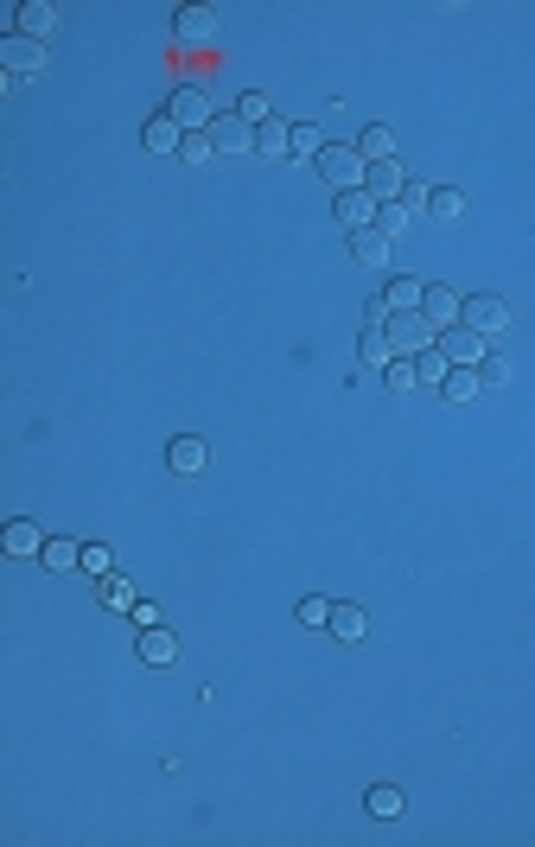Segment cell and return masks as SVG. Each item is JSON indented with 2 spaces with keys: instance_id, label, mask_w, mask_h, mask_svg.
I'll return each instance as SVG.
<instances>
[{
  "instance_id": "6da1fadb",
  "label": "cell",
  "mask_w": 535,
  "mask_h": 847,
  "mask_svg": "<svg viewBox=\"0 0 535 847\" xmlns=\"http://www.w3.org/2000/svg\"><path fill=\"white\" fill-rule=\"evenodd\" d=\"M313 172L332 185V192H364V153H357V147H338V141H332V147L313 160Z\"/></svg>"
},
{
  "instance_id": "7a4b0ae2",
  "label": "cell",
  "mask_w": 535,
  "mask_h": 847,
  "mask_svg": "<svg viewBox=\"0 0 535 847\" xmlns=\"http://www.w3.org/2000/svg\"><path fill=\"white\" fill-rule=\"evenodd\" d=\"M166 121H179L185 134H204V128L217 121V115H211V96H204L198 83H179V90L166 96Z\"/></svg>"
},
{
  "instance_id": "3957f363",
  "label": "cell",
  "mask_w": 535,
  "mask_h": 847,
  "mask_svg": "<svg viewBox=\"0 0 535 847\" xmlns=\"http://www.w3.org/2000/svg\"><path fill=\"white\" fill-rule=\"evenodd\" d=\"M389 344H395V357H421V351H434V325H427V313H389Z\"/></svg>"
},
{
  "instance_id": "277c9868",
  "label": "cell",
  "mask_w": 535,
  "mask_h": 847,
  "mask_svg": "<svg viewBox=\"0 0 535 847\" xmlns=\"http://www.w3.org/2000/svg\"><path fill=\"white\" fill-rule=\"evenodd\" d=\"M459 325H472L478 338H497V332L510 325V306L497 300V293H472V300L459 306Z\"/></svg>"
},
{
  "instance_id": "5b68a950",
  "label": "cell",
  "mask_w": 535,
  "mask_h": 847,
  "mask_svg": "<svg viewBox=\"0 0 535 847\" xmlns=\"http://www.w3.org/2000/svg\"><path fill=\"white\" fill-rule=\"evenodd\" d=\"M440 357L453 363V370H478V363H485V338H478L472 325H446V332H440Z\"/></svg>"
},
{
  "instance_id": "8992f818",
  "label": "cell",
  "mask_w": 535,
  "mask_h": 847,
  "mask_svg": "<svg viewBox=\"0 0 535 847\" xmlns=\"http://www.w3.org/2000/svg\"><path fill=\"white\" fill-rule=\"evenodd\" d=\"M0 64H7V77H39L45 71V45L39 39H26V32H7V39H0Z\"/></svg>"
},
{
  "instance_id": "52a82bcc",
  "label": "cell",
  "mask_w": 535,
  "mask_h": 847,
  "mask_svg": "<svg viewBox=\"0 0 535 847\" xmlns=\"http://www.w3.org/2000/svg\"><path fill=\"white\" fill-rule=\"evenodd\" d=\"M204 134H211V147H217V153H255V128H249L243 115H217Z\"/></svg>"
},
{
  "instance_id": "ba28073f",
  "label": "cell",
  "mask_w": 535,
  "mask_h": 847,
  "mask_svg": "<svg viewBox=\"0 0 535 847\" xmlns=\"http://www.w3.org/2000/svg\"><path fill=\"white\" fill-rule=\"evenodd\" d=\"M172 32H179V45H211L217 39V13L211 7H179L172 13Z\"/></svg>"
},
{
  "instance_id": "9c48e42d",
  "label": "cell",
  "mask_w": 535,
  "mask_h": 847,
  "mask_svg": "<svg viewBox=\"0 0 535 847\" xmlns=\"http://www.w3.org/2000/svg\"><path fill=\"white\" fill-rule=\"evenodd\" d=\"M459 293L453 287H440V281H427V293H421V313H427V325H434V332H446V325H459Z\"/></svg>"
},
{
  "instance_id": "30bf717a",
  "label": "cell",
  "mask_w": 535,
  "mask_h": 847,
  "mask_svg": "<svg viewBox=\"0 0 535 847\" xmlns=\"http://www.w3.org/2000/svg\"><path fill=\"white\" fill-rule=\"evenodd\" d=\"M364 192L376 198V204H395L408 192V179H402V166L395 160H376V166H364Z\"/></svg>"
},
{
  "instance_id": "8fae6325",
  "label": "cell",
  "mask_w": 535,
  "mask_h": 847,
  "mask_svg": "<svg viewBox=\"0 0 535 847\" xmlns=\"http://www.w3.org/2000/svg\"><path fill=\"white\" fill-rule=\"evenodd\" d=\"M389 249H395V242L383 230H357L351 236V262L357 268H389Z\"/></svg>"
},
{
  "instance_id": "7c38bea8",
  "label": "cell",
  "mask_w": 535,
  "mask_h": 847,
  "mask_svg": "<svg viewBox=\"0 0 535 847\" xmlns=\"http://www.w3.org/2000/svg\"><path fill=\"white\" fill-rule=\"evenodd\" d=\"M357 363H364V370H389V363H395V344H389L383 325H364V338H357Z\"/></svg>"
},
{
  "instance_id": "4fadbf2b",
  "label": "cell",
  "mask_w": 535,
  "mask_h": 847,
  "mask_svg": "<svg viewBox=\"0 0 535 847\" xmlns=\"http://www.w3.org/2000/svg\"><path fill=\"white\" fill-rule=\"evenodd\" d=\"M338 223H344L351 236L370 230V223H376V198H370V192H338Z\"/></svg>"
},
{
  "instance_id": "5bb4252c",
  "label": "cell",
  "mask_w": 535,
  "mask_h": 847,
  "mask_svg": "<svg viewBox=\"0 0 535 847\" xmlns=\"http://www.w3.org/2000/svg\"><path fill=\"white\" fill-rule=\"evenodd\" d=\"M255 153H262V160H287V153H293V128H287L281 115L255 128Z\"/></svg>"
},
{
  "instance_id": "9a60e30c",
  "label": "cell",
  "mask_w": 535,
  "mask_h": 847,
  "mask_svg": "<svg viewBox=\"0 0 535 847\" xmlns=\"http://www.w3.org/2000/svg\"><path fill=\"white\" fill-rule=\"evenodd\" d=\"M166 465H172V472H179V478H198V472H204V440L179 434V440L166 446Z\"/></svg>"
},
{
  "instance_id": "2e32d148",
  "label": "cell",
  "mask_w": 535,
  "mask_h": 847,
  "mask_svg": "<svg viewBox=\"0 0 535 847\" xmlns=\"http://www.w3.org/2000/svg\"><path fill=\"white\" fill-rule=\"evenodd\" d=\"M141 663H153V669H166V663H179V637H172L166 625H153V631H141Z\"/></svg>"
},
{
  "instance_id": "e0dca14e",
  "label": "cell",
  "mask_w": 535,
  "mask_h": 847,
  "mask_svg": "<svg viewBox=\"0 0 535 847\" xmlns=\"http://www.w3.org/2000/svg\"><path fill=\"white\" fill-rule=\"evenodd\" d=\"M0 548H7V555H39V548H45V535H39V523L13 516V523L0 529Z\"/></svg>"
},
{
  "instance_id": "ac0fdd59",
  "label": "cell",
  "mask_w": 535,
  "mask_h": 847,
  "mask_svg": "<svg viewBox=\"0 0 535 847\" xmlns=\"http://www.w3.org/2000/svg\"><path fill=\"white\" fill-rule=\"evenodd\" d=\"M325 631L338 637V644H357V637L370 631V618H364V605H332V618H325Z\"/></svg>"
},
{
  "instance_id": "d6986e66",
  "label": "cell",
  "mask_w": 535,
  "mask_h": 847,
  "mask_svg": "<svg viewBox=\"0 0 535 847\" xmlns=\"http://www.w3.org/2000/svg\"><path fill=\"white\" fill-rule=\"evenodd\" d=\"M357 153H364V166H376V160H395V134H389V121H370V128L357 134Z\"/></svg>"
},
{
  "instance_id": "ffe728a7",
  "label": "cell",
  "mask_w": 535,
  "mask_h": 847,
  "mask_svg": "<svg viewBox=\"0 0 535 847\" xmlns=\"http://www.w3.org/2000/svg\"><path fill=\"white\" fill-rule=\"evenodd\" d=\"M179 141H185V128H179V121H166V115H153L147 134H141L147 153H179Z\"/></svg>"
},
{
  "instance_id": "44dd1931",
  "label": "cell",
  "mask_w": 535,
  "mask_h": 847,
  "mask_svg": "<svg viewBox=\"0 0 535 847\" xmlns=\"http://www.w3.org/2000/svg\"><path fill=\"white\" fill-rule=\"evenodd\" d=\"M51 26H58V7H51V0H26V7H20V32H26V39L45 45Z\"/></svg>"
},
{
  "instance_id": "7402d4cb",
  "label": "cell",
  "mask_w": 535,
  "mask_h": 847,
  "mask_svg": "<svg viewBox=\"0 0 535 847\" xmlns=\"http://www.w3.org/2000/svg\"><path fill=\"white\" fill-rule=\"evenodd\" d=\"M39 561L51 567V574H71V567H83V548H77V542H64V535H51V542L39 548Z\"/></svg>"
},
{
  "instance_id": "603a6c76",
  "label": "cell",
  "mask_w": 535,
  "mask_h": 847,
  "mask_svg": "<svg viewBox=\"0 0 535 847\" xmlns=\"http://www.w3.org/2000/svg\"><path fill=\"white\" fill-rule=\"evenodd\" d=\"M421 293H427V281H408L402 274V281H389L383 300H389V313H421Z\"/></svg>"
},
{
  "instance_id": "cb8c5ba5",
  "label": "cell",
  "mask_w": 535,
  "mask_h": 847,
  "mask_svg": "<svg viewBox=\"0 0 535 847\" xmlns=\"http://www.w3.org/2000/svg\"><path fill=\"white\" fill-rule=\"evenodd\" d=\"M364 809H370V816H376V822H395V816H402V790H395V784H370V797H364Z\"/></svg>"
},
{
  "instance_id": "d4e9b609",
  "label": "cell",
  "mask_w": 535,
  "mask_h": 847,
  "mask_svg": "<svg viewBox=\"0 0 535 847\" xmlns=\"http://www.w3.org/2000/svg\"><path fill=\"white\" fill-rule=\"evenodd\" d=\"M96 593H102V605H109V612H134V605H141V599H134V586H128L122 574H102Z\"/></svg>"
},
{
  "instance_id": "484cf974",
  "label": "cell",
  "mask_w": 535,
  "mask_h": 847,
  "mask_svg": "<svg viewBox=\"0 0 535 847\" xmlns=\"http://www.w3.org/2000/svg\"><path fill=\"white\" fill-rule=\"evenodd\" d=\"M408 223H414V211H408V204H402V198H395V204H376V223H370V230H383V236L395 242V236H402V230H408Z\"/></svg>"
},
{
  "instance_id": "4316f807",
  "label": "cell",
  "mask_w": 535,
  "mask_h": 847,
  "mask_svg": "<svg viewBox=\"0 0 535 847\" xmlns=\"http://www.w3.org/2000/svg\"><path fill=\"white\" fill-rule=\"evenodd\" d=\"M478 389H485V383H478V370H446V383H440L446 402H472Z\"/></svg>"
},
{
  "instance_id": "83f0119b",
  "label": "cell",
  "mask_w": 535,
  "mask_h": 847,
  "mask_svg": "<svg viewBox=\"0 0 535 847\" xmlns=\"http://www.w3.org/2000/svg\"><path fill=\"white\" fill-rule=\"evenodd\" d=\"M325 147H332V141H325V128H313V121H293V153H306V160H319Z\"/></svg>"
},
{
  "instance_id": "f1b7e54d",
  "label": "cell",
  "mask_w": 535,
  "mask_h": 847,
  "mask_svg": "<svg viewBox=\"0 0 535 847\" xmlns=\"http://www.w3.org/2000/svg\"><path fill=\"white\" fill-rule=\"evenodd\" d=\"M383 383L395 389V395H408V389H421V370H414V357H395L389 370H383Z\"/></svg>"
},
{
  "instance_id": "f546056e",
  "label": "cell",
  "mask_w": 535,
  "mask_h": 847,
  "mask_svg": "<svg viewBox=\"0 0 535 847\" xmlns=\"http://www.w3.org/2000/svg\"><path fill=\"white\" fill-rule=\"evenodd\" d=\"M236 115H243L249 128H262V121H274V109H268V96H262V90H243V96H236Z\"/></svg>"
},
{
  "instance_id": "4dcf8cb0",
  "label": "cell",
  "mask_w": 535,
  "mask_h": 847,
  "mask_svg": "<svg viewBox=\"0 0 535 847\" xmlns=\"http://www.w3.org/2000/svg\"><path fill=\"white\" fill-rule=\"evenodd\" d=\"M427 217H440V223H459V217H465V198H459V192H446V185H440V192L427 198Z\"/></svg>"
},
{
  "instance_id": "1f68e13d",
  "label": "cell",
  "mask_w": 535,
  "mask_h": 847,
  "mask_svg": "<svg viewBox=\"0 0 535 847\" xmlns=\"http://www.w3.org/2000/svg\"><path fill=\"white\" fill-rule=\"evenodd\" d=\"M414 370H421V383H446V370H453V363H446V357H440V344H434V351H421V357H414Z\"/></svg>"
},
{
  "instance_id": "d6a6232c",
  "label": "cell",
  "mask_w": 535,
  "mask_h": 847,
  "mask_svg": "<svg viewBox=\"0 0 535 847\" xmlns=\"http://www.w3.org/2000/svg\"><path fill=\"white\" fill-rule=\"evenodd\" d=\"M211 153H217V147H211V134H185V141H179V160H185V166H204Z\"/></svg>"
},
{
  "instance_id": "836d02e7",
  "label": "cell",
  "mask_w": 535,
  "mask_h": 847,
  "mask_svg": "<svg viewBox=\"0 0 535 847\" xmlns=\"http://www.w3.org/2000/svg\"><path fill=\"white\" fill-rule=\"evenodd\" d=\"M478 383H485V389L510 383V363H504V357H485V363H478Z\"/></svg>"
},
{
  "instance_id": "e575fe53",
  "label": "cell",
  "mask_w": 535,
  "mask_h": 847,
  "mask_svg": "<svg viewBox=\"0 0 535 847\" xmlns=\"http://www.w3.org/2000/svg\"><path fill=\"white\" fill-rule=\"evenodd\" d=\"M83 574H115V561H109V548H83Z\"/></svg>"
},
{
  "instance_id": "d590c367",
  "label": "cell",
  "mask_w": 535,
  "mask_h": 847,
  "mask_svg": "<svg viewBox=\"0 0 535 847\" xmlns=\"http://www.w3.org/2000/svg\"><path fill=\"white\" fill-rule=\"evenodd\" d=\"M325 618H332V605H325V599H300V625H325Z\"/></svg>"
},
{
  "instance_id": "8d00e7d4",
  "label": "cell",
  "mask_w": 535,
  "mask_h": 847,
  "mask_svg": "<svg viewBox=\"0 0 535 847\" xmlns=\"http://www.w3.org/2000/svg\"><path fill=\"white\" fill-rule=\"evenodd\" d=\"M364 325H389V300L376 293V300H364Z\"/></svg>"
},
{
  "instance_id": "74e56055",
  "label": "cell",
  "mask_w": 535,
  "mask_h": 847,
  "mask_svg": "<svg viewBox=\"0 0 535 847\" xmlns=\"http://www.w3.org/2000/svg\"><path fill=\"white\" fill-rule=\"evenodd\" d=\"M134 625H141V631H153V625H166V618H160V605H147V599H141V605H134Z\"/></svg>"
}]
</instances>
